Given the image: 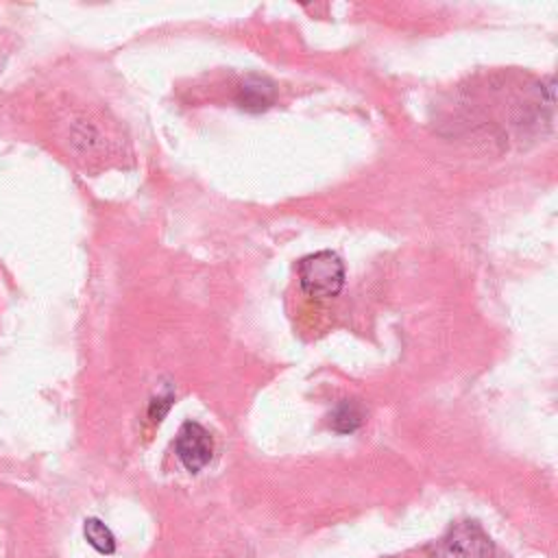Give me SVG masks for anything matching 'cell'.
Wrapping results in <instances>:
<instances>
[{"instance_id": "obj_1", "label": "cell", "mask_w": 558, "mask_h": 558, "mask_svg": "<svg viewBox=\"0 0 558 558\" xmlns=\"http://www.w3.org/2000/svg\"><path fill=\"white\" fill-rule=\"evenodd\" d=\"M299 286L307 296L331 299L344 288V262L333 251H316L296 264Z\"/></svg>"}, {"instance_id": "obj_2", "label": "cell", "mask_w": 558, "mask_h": 558, "mask_svg": "<svg viewBox=\"0 0 558 558\" xmlns=\"http://www.w3.org/2000/svg\"><path fill=\"white\" fill-rule=\"evenodd\" d=\"M432 558H493L488 534L473 521L456 523L429 547Z\"/></svg>"}, {"instance_id": "obj_3", "label": "cell", "mask_w": 558, "mask_h": 558, "mask_svg": "<svg viewBox=\"0 0 558 558\" xmlns=\"http://www.w3.org/2000/svg\"><path fill=\"white\" fill-rule=\"evenodd\" d=\"M177 456L181 460V464L190 471V473H198L203 466L209 464L211 453H214V440L209 436V432L196 423V421H185L177 434V442H174Z\"/></svg>"}, {"instance_id": "obj_4", "label": "cell", "mask_w": 558, "mask_h": 558, "mask_svg": "<svg viewBox=\"0 0 558 558\" xmlns=\"http://www.w3.org/2000/svg\"><path fill=\"white\" fill-rule=\"evenodd\" d=\"M275 96H277V89L268 78L251 74L240 83L235 100L242 109L257 113V111H266L275 102Z\"/></svg>"}, {"instance_id": "obj_5", "label": "cell", "mask_w": 558, "mask_h": 558, "mask_svg": "<svg viewBox=\"0 0 558 558\" xmlns=\"http://www.w3.org/2000/svg\"><path fill=\"white\" fill-rule=\"evenodd\" d=\"M83 534L87 538V543L98 551V554H113L116 551V536L113 532L96 517L85 519L83 525Z\"/></svg>"}, {"instance_id": "obj_6", "label": "cell", "mask_w": 558, "mask_h": 558, "mask_svg": "<svg viewBox=\"0 0 558 558\" xmlns=\"http://www.w3.org/2000/svg\"><path fill=\"white\" fill-rule=\"evenodd\" d=\"M362 421H364V412L360 410V405H355L353 401H344L333 410L329 425L340 434H349V432H355L362 425Z\"/></svg>"}, {"instance_id": "obj_7", "label": "cell", "mask_w": 558, "mask_h": 558, "mask_svg": "<svg viewBox=\"0 0 558 558\" xmlns=\"http://www.w3.org/2000/svg\"><path fill=\"white\" fill-rule=\"evenodd\" d=\"M172 405V395L168 392L166 397H157L153 403H150V418L153 421H161V416L168 412V408Z\"/></svg>"}]
</instances>
